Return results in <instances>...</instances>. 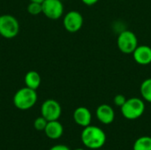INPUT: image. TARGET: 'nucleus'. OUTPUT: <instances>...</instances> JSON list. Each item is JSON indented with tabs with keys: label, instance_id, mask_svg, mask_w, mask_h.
Segmentation results:
<instances>
[{
	"label": "nucleus",
	"instance_id": "obj_1",
	"mask_svg": "<svg viewBox=\"0 0 151 150\" xmlns=\"http://www.w3.org/2000/svg\"><path fill=\"white\" fill-rule=\"evenodd\" d=\"M81 140L86 148L89 149H100L106 142V134L102 128L89 125L83 127Z\"/></svg>",
	"mask_w": 151,
	"mask_h": 150
},
{
	"label": "nucleus",
	"instance_id": "obj_2",
	"mask_svg": "<svg viewBox=\"0 0 151 150\" xmlns=\"http://www.w3.org/2000/svg\"><path fill=\"white\" fill-rule=\"evenodd\" d=\"M38 99L36 90L24 87L19 89L13 95V104L20 111H27L35 106Z\"/></svg>",
	"mask_w": 151,
	"mask_h": 150
},
{
	"label": "nucleus",
	"instance_id": "obj_3",
	"mask_svg": "<svg viewBox=\"0 0 151 150\" xmlns=\"http://www.w3.org/2000/svg\"><path fill=\"white\" fill-rule=\"evenodd\" d=\"M121 114L126 119L135 120L141 118L145 111V103L143 99L138 97H132L127 99L126 103L120 107Z\"/></svg>",
	"mask_w": 151,
	"mask_h": 150
},
{
	"label": "nucleus",
	"instance_id": "obj_4",
	"mask_svg": "<svg viewBox=\"0 0 151 150\" xmlns=\"http://www.w3.org/2000/svg\"><path fill=\"white\" fill-rule=\"evenodd\" d=\"M19 32L18 19L11 14L0 15V35L5 39H12Z\"/></svg>",
	"mask_w": 151,
	"mask_h": 150
},
{
	"label": "nucleus",
	"instance_id": "obj_5",
	"mask_svg": "<svg viewBox=\"0 0 151 150\" xmlns=\"http://www.w3.org/2000/svg\"><path fill=\"white\" fill-rule=\"evenodd\" d=\"M117 45L119 50L124 54H133L137 48L138 38L136 34L130 30H123L117 38Z\"/></svg>",
	"mask_w": 151,
	"mask_h": 150
},
{
	"label": "nucleus",
	"instance_id": "obj_6",
	"mask_svg": "<svg viewBox=\"0 0 151 150\" xmlns=\"http://www.w3.org/2000/svg\"><path fill=\"white\" fill-rule=\"evenodd\" d=\"M84 19L82 14L78 11H68L63 19L65 29L69 33H76L80 31L83 26Z\"/></svg>",
	"mask_w": 151,
	"mask_h": 150
},
{
	"label": "nucleus",
	"instance_id": "obj_7",
	"mask_svg": "<svg viewBox=\"0 0 151 150\" xmlns=\"http://www.w3.org/2000/svg\"><path fill=\"white\" fill-rule=\"evenodd\" d=\"M62 113V108L59 103L54 99L45 100L41 107V114L48 121L58 120Z\"/></svg>",
	"mask_w": 151,
	"mask_h": 150
},
{
	"label": "nucleus",
	"instance_id": "obj_8",
	"mask_svg": "<svg viewBox=\"0 0 151 150\" xmlns=\"http://www.w3.org/2000/svg\"><path fill=\"white\" fill-rule=\"evenodd\" d=\"M42 7V13L50 19H58L64 14V4L61 0H44Z\"/></svg>",
	"mask_w": 151,
	"mask_h": 150
},
{
	"label": "nucleus",
	"instance_id": "obj_9",
	"mask_svg": "<svg viewBox=\"0 0 151 150\" xmlns=\"http://www.w3.org/2000/svg\"><path fill=\"white\" fill-rule=\"evenodd\" d=\"M96 115L99 122L104 125H110L115 119V111L113 108L106 103L101 104L97 107Z\"/></svg>",
	"mask_w": 151,
	"mask_h": 150
},
{
	"label": "nucleus",
	"instance_id": "obj_10",
	"mask_svg": "<svg viewBox=\"0 0 151 150\" xmlns=\"http://www.w3.org/2000/svg\"><path fill=\"white\" fill-rule=\"evenodd\" d=\"M134 60L141 65L151 64V47L149 45H138L133 52Z\"/></svg>",
	"mask_w": 151,
	"mask_h": 150
},
{
	"label": "nucleus",
	"instance_id": "obj_11",
	"mask_svg": "<svg viewBox=\"0 0 151 150\" xmlns=\"http://www.w3.org/2000/svg\"><path fill=\"white\" fill-rule=\"evenodd\" d=\"M73 118L74 122L81 127H86L91 125L92 114L87 107L81 106L76 108L73 111Z\"/></svg>",
	"mask_w": 151,
	"mask_h": 150
},
{
	"label": "nucleus",
	"instance_id": "obj_12",
	"mask_svg": "<svg viewBox=\"0 0 151 150\" xmlns=\"http://www.w3.org/2000/svg\"><path fill=\"white\" fill-rule=\"evenodd\" d=\"M44 133L49 139L58 140L64 133V127L58 120L48 121V124L44 129Z\"/></svg>",
	"mask_w": 151,
	"mask_h": 150
},
{
	"label": "nucleus",
	"instance_id": "obj_13",
	"mask_svg": "<svg viewBox=\"0 0 151 150\" xmlns=\"http://www.w3.org/2000/svg\"><path fill=\"white\" fill-rule=\"evenodd\" d=\"M24 82H25L26 87L36 90L42 83V78H41V75L37 72L29 71L25 75Z\"/></svg>",
	"mask_w": 151,
	"mask_h": 150
},
{
	"label": "nucleus",
	"instance_id": "obj_14",
	"mask_svg": "<svg viewBox=\"0 0 151 150\" xmlns=\"http://www.w3.org/2000/svg\"><path fill=\"white\" fill-rule=\"evenodd\" d=\"M140 93L144 101L151 103V78H147L142 82Z\"/></svg>",
	"mask_w": 151,
	"mask_h": 150
},
{
	"label": "nucleus",
	"instance_id": "obj_15",
	"mask_svg": "<svg viewBox=\"0 0 151 150\" xmlns=\"http://www.w3.org/2000/svg\"><path fill=\"white\" fill-rule=\"evenodd\" d=\"M133 150H151L150 136H142L138 138L134 143Z\"/></svg>",
	"mask_w": 151,
	"mask_h": 150
},
{
	"label": "nucleus",
	"instance_id": "obj_16",
	"mask_svg": "<svg viewBox=\"0 0 151 150\" xmlns=\"http://www.w3.org/2000/svg\"><path fill=\"white\" fill-rule=\"evenodd\" d=\"M27 12L33 16H37L41 13H42V4L39 3H35V2H30L29 4L27 5Z\"/></svg>",
	"mask_w": 151,
	"mask_h": 150
},
{
	"label": "nucleus",
	"instance_id": "obj_17",
	"mask_svg": "<svg viewBox=\"0 0 151 150\" xmlns=\"http://www.w3.org/2000/svg\"><path fill=\"white\" fill-rule=\"evenodd\" d=\"M47 124H48V120L44 118L42 116H41L35 118V120L34 121V127L37 131H44Z\"/></svg>",
	"mask_w": 151,
	"mask_h": 150
},
{
	"label": "nucleus",
	"instance_id": "obj_18",
	"mask_svg": "<svg viewBox=\"0 0 151 150\" xmlns=\"http://www.w3.org/2000/svg\"><path fill=\"white\" fill-rule=\"evenodd\" d=\"M126 101H127L126 96L121 95V94H119V95H115L114 98H113V103L118 107H122L124 105V103H126Z\"/></svg>",
	"mask_w": 151,
	"mask_h": 150
},
{
	"label": "nucleus",
	"instance_id": "obj_19",
	"mask_svg": "<svg viewBox=\"0 0 151 150\" xmlns=\"http://www.w3.org/2000/svg\"><path fill=\"white\" fill-rule=\"evenodd\" d=\"M49 150H71L67 146L63 145V144H58V145H55L52 148H50Z\"/></svg>",
	"mask_w": 151,
	"mask_h": 150
},
{
	"label": "nucleus",
	"instance_id": "obj_20",
	"mask_svg": "<svg viewBox=\"0 0 151 150\" xmlns=\"http://www.w3.org/2000/svg\"><path fill=\"white\" fill-rule=\"evenodd\" d=\"M98 1H99V0H81V2H82L84 4L88 5V6L94 5V4H96Z\"/></svg>",
	"mask_w": 151,
	"mask_h": 150
},
{
	"label": "nucleus",
	"instance_id": "obj_21",
	"mask_svg": "<svg viewBox=\"0 0 151 150\" xmlns=\"http://www.w3.org/2000/svg\"><path fill=\"white\" fill-rule=\"evenodd\" d=\"M44 0H30V2H35V3H39V4H42Z\"/></svg>",
	"mask_w": 151,
	"mask_h": 150
},
{
	"label": "nucleus",
	"instance_id": "obj_22",
	"mask_svg": "<svg viewBox=\"0 0 151 150\" xmlns=\"http://www.w3.org/2000/svg\"><path fill=\"white\" fill-rule=\"evenodd\" d=\"M73 150H86V149H81V148H79V149H73Z\"/></svg>",
	"mask_w": 151,
	"mask_h": 150
},
{
	"label": "nucleus",
	"instance_id": "obj_23",
	"mask_svg": "<svg viewBox=\"0 0 151 150\" xmlns=\"http://www.w3.org/2000/svg\"><path fill=\"white\" fill-rule=\"evenodd\" d=\"M123 1H124V0H123Z\"/></svg>",
	"mask_w": 151,
	"mask_h": 150
}]
</instances>
